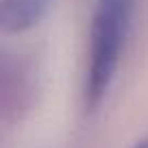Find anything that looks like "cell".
Segmentation results:
<instances>
[{
    "mask_svg": "<svg viewBox=\"0 0 148 148\" xmlns=\"http://www.w3.org/2000/svg\"><path fill=\"white\" fill-rule=\"evenodd\" d=\"M137 7L139 0L92 2L81 74V98L87 113L100 109L116 85L135 28Z\"/></svg>",
    "mask_w": 148,
    "mask_h": 148,
    "instance_id": "6da1fadb",
    "label": "cell"
},
{
    "mask_svg": "<svg viewBox=\"0 0 148 148\" xmlns=\"http://www.w3.org/2000/svg\"><path fill=\"white\" fill-rule=\"evenodd\" d=\"M133 148H148V133H146V135H142V137H137V139H135Z\"/></svg>",
    "mask_w": 148,
    "mask_h": 148,
    "instance_id": "277c9868",
    "label": "cell"
},
{
    "mask_svg": "<svg viewBox=\"0 0 148 148\" xmlns=\"http://www.w3.org/2000/svg\"><path fill=\"white\" fill-rule=\"evenodd\" d=\"M2 74H9L15 79L13 83H5L2 81V105H5V120H13L15 116H22L24 111H28L33 100V65L24 59H5L2 65Z\"/></svg>",
    "mask_w": 148,
    "mask_h": 148,
    "instance_id": "7a4b0ae2",
    "label": "cell"
},
{
    "mask_svg": "<svg viewBox=\"0 0 148 148\" xmlns=\"http://www.w3.org/2000/svg\"><path fill=\"white\" fill-rule=\"evenodd\" d=\"M55 0H0V26L5 33L22 35L46 18Z\"/></svg>",
    "mask_w": 148,
    "mask_h": 148,
    "instance_id": "3957f363",
    "label": "cell"
}]
</instances>
